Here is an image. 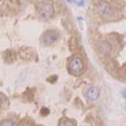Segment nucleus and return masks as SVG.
Listing matches in <instances>:
<instances>
[{"label":"nucleus","mask_w":126,"mask_h":126,"mask_svg":"<svg viewBox=\"0 0 126 126\" xmlns=\"http://www.w3.org/2000/svg\"><path fill=\"white\" fill-rule=\"evenodd\" d=\"M122 97H124V98H126V90H125V91H122Z\"/></svg>","instance_id":"obj_15"},{"label":"nucleus","mask_w":126,"mask_h":126,"mask_svg":"<svg viewBox=\"0 0 126 126\" xmlns=\"http://www.w3.org/2000/svg\"><path fill=\"white\" fill-rule=\"evenodd\" d=\"M97 6H98V13L103 18H109L113 13V8L111 6L110 3H97Z\"/></svg>","instance_id":"obj_4"},{"label":"nucleus","mask_w":126,"mask_h":126,"mask_svg":"<svg viewBox=\"0 0 126 126\" xmlns=\"http://www.w3.org/2000/svg\"><path fill=\"white\" fill-rule=\"evenodd\" d=\"M58 126H76V122L71 120V119H67V117H63L59 120L58 122Z\"/></svg>","instance_id":"obj_9"},{"label":"nucleus","mask_w":126,"mask_h":126,"mask_svg":"<svg viewBox=\"0 0 126 126\" xmlns=\"http://www.w3.org/2000/svg\"><path fill=\"white\" fill-rule=\"evenodd\" d=\"M54 79H57V76H52V77H49V78H48V81H49V82H54Z\"/></svg>","instance_id":"obj_14"},{"label":"nucleus","mask_w":126,"mask_h":126,"mask_svg":"<svg viewBox=\"0 0 126 126\" xmlns=\"http://www.w3.org/2000/svg\"><path fill=\"white\" fill-rule=\"evenodd\" d=\"M40 115H42V116H47V115H49V110L46 109V107H43V109L40 110Z\"/></svg>","instance_id":"obj_12"},{"label":"nucleus","mask_w":126,"mask_h":126,"mask_svg":"<svg viewBox=\"0 0 126 126\" xmlns=\"http://www.w3.org/2000/svg\"><path fill=\"white\" fill-rule=\"evenodd\" d=\"M1 106H3V98L0 97V109H1Z\"/></svg>","instance_id":"obj_16"},{"label":"nucleus","mask_w":126,"mask_h":126,"mask_svg":"<svg viewBox=\"0 0 126 126\" xmlns=\"http://www.w3.org/2000/svg\"><path fill=\"white\" fill-rule=\"evenodd\" d=\"M16 58V53L14 50L12 49H9V50H5V53H4V59L8 62V63H12L13 61H15Z\"/></svg>","instance_id":"obj_8"},{"label":"nucleus","mask_w":126,"mask_h":126,"mask_svg":"<svg viewBox=\"0 0 126 126\" xmlns=\"http://www.w3.org/2000/svg\"><path fill=\"white\" fill-rule=\"evenodd\" d=\"M38 6V10H39V16L44 20H48L50 18H53L54 14H56V10H54V6L52 3H48V1H42V3H37L35 4Z\"/></svg>","instance_id":"obj_2"},{"label":"nucleus","mask_w":126,"mask_h":126,"mask_svg":"<svg viewBox=\"0 0 126 126\" xmlns=\"http://www.w3.org/2000/svg\"><path fill=\"white\" fill-rule=\"evenodd\" d=\"M20 56L24 59H32V58H34L35 54H34V50L32 48H23L20 50Z\"/></svg>","instance_id":"obj_7"},{"label":"nucleus","mask_w":126,"mask_h":126,"mask_svg":"<svg viewBox=\"0 0 126 126\" xmlns=\"http://www.w3.org/2000/svg\"><path fill=\"white\" fill-rule=\"evenodd\" d=\"M58 38H59L58 32L54 30V29H49V30L46 32V33H43L40 40H42V44H44V46H53L58 40Z\"/></svg>","instance_id":"obj_3"},{"label":"nucleus","mask_w":126,"mask_h":126,"mask_svg":"<svg viewBox=\"0 0 126 126\" xmlns=\"http://www.w3.org/2000/svg\"><path fill=\"white\" fill-rule=\"evenodd\" d=\"M18 126H32V125H30V122H29V121H25V120H23V121L20 122Z\"/></svg>","instance_id":"obj_13"},{"label":"nucleus","mask_w":126,"mask_h":126,"mask_svg":"<svg viewBox=\"0 0 126 126\" xmlns=\"http://www.w3.org/2000/svg\"><path fill=\"white\" fill-rule=\"evenodd\" d=\"M125 110H126V107H125Z\"/></svg>","instance_id":"obj_17"},{"label":"nucleus","mask_w":126,"mask_h":126,"mask_svg":"<svg viewBox=\"0 0 126 126\" xmlns=\"http://www.w3.org/2000/svg\"><path fill=\"white\" fill-rule=\"evenodd\" d=\"M67 68H68V72L73 76H81L83 72H85V62H83V58L78 54H75L72 56L69 59H68V63H67Z\"/></svg>","instance_id":"obj_1"},{"label":"nucleus","mask_w":126,"mask_h":126,"mask_svg":"<svg viewBox=\"0 0 126 126\" xmlns=\"http://www.w3.org/2000/svg\"><path fill=\"white\" fill-rule=\"evenodd\" d=\"M69 48H71V50H76L78 48V42L75 37L71 38V40H69Z\"/></svg>","instance_id":"obj_11"},{"label":"nucleus","mask_w":126,"mask_h":126,"mask_svg":"<svg viewBox=\"0 0 126 126\" xmlns=\"http://www.w3.org/2000/svg\"><path fill=\"white\" fill-rule=\"evenodd\" d=\"M0 126H18V122L15 119H6L0 122Z\"/></svg>","instance_id":"obj_10"},{"label":"nucleus","mask_w":126,"mask_h":126,"mask_svg":"<svg viewBox=\"0 0 126 126\" xmlns=\"http://www.w3.org/2000/svg\"><path fill=\"white\" fill-rule=\"evenodd\" d=\"M111 43L109 40H102L101 43L98 44V52L102 56H109L110 52H111Z\"/></svg>","instance_id":"obj_6"},{"label":"nucleus","mask_w":126,"mask_h":126,"mask_svg":"<svg viewBox=\"0 0 126 126\" xmlns=\"http://www.w3.org/2000/svg\"><path fill=\"white\" fill-rule=\"evenodd\" d=\"M85 97L90 101H94L100 97V90L96 86H90L85 90Z\"/></svg>","instance_id":"obj_5"}]
</instances>
